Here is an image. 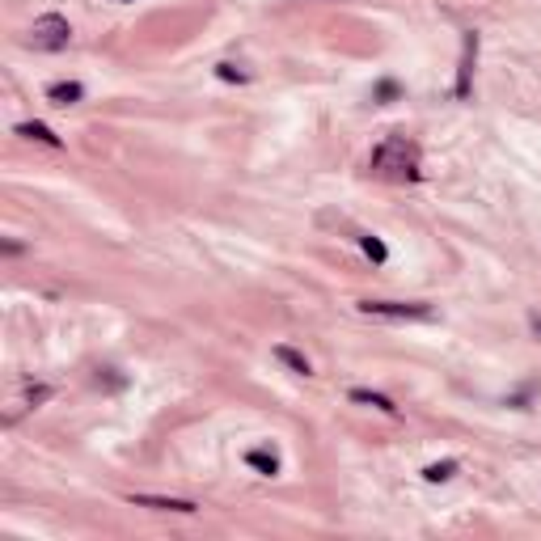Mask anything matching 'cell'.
Segmentation results:
<instances>
[{"mask_svg":"<svg viewBox=\"0 0 541 541\" xmlns=\"http://www.w3.org/2000/svg\"><path fill=\"white\" fill-rule=\"evenodd\" d=\"M81 97H85V89H81L76 81H60V85L47 89V102H51V106H76Z\"/></svg>","mask_w":541,"mask_h":541,"instance_id":"obj_5","label":"cell"},{"mask_svg":"<svg viewBox=\"0 0 541 541\" xmlns=\"http://www.w3.org/2000/svg\"><path fill=\"white\" fill-rule=\"evenodd\" d=\"M457 469H461L457 461H436V465H427V469H423V478H427V482H449Z\"/></svg>","mask_w":541,"mask_h":541,"instance_id":"obj_12","label":"cell"},{"mask_svg":"<svg viewBox=\"0 0 541 541\" xmlns=\"http://www.w3.org/2000/svg\"><path fill=\"white\" fill-rule=\"evenodd\" d=\"M68 42H72L68 17H60V13L34 17V26H30V47H34V51H64Z\"/></svg>","mask_w":541,"mask_h":541,"instance_id":"obj_2","label":"cell"},{"mask_svg":"<svg viewBox=\"0 0 541 541\" xmlns=\"http://www.w3.org/2000/svg\"><path fill=\"white\" fill-rule=\"evenodd\" d=\"M127 503L152 508V512H182V516L199 512V503H191V499H165V495H127Z\"/></svg>","mask_w":541,"mask_h":541,"instance_id":"obj_4","label":"cell"},{"mask_svg":"<svg viewBox=\"0 0 541 541\" xmlns=\"http://www.w3.org/2000/svg\"><path fill=\"white\" fill-rule=\"evenodd\" d=\"M245 465L258 469V474H266V478H275V474H280V457L270 453V449H250V453H245Z\"/></svg>","mask_w":541,"mask_h":541,"instance_id":"obj_6","label":"cell"},{"mask_svg":"<svg viewBox=\"0 0 541 541\" xmlns=\"http://www.w3.org/2000/svg\"><path fill=\"white\" fill-rule=\"evenodd\" d=\"M372 174L381 178H394V182H414L419 178V144L406 140V136H389L372 148Z\"/></svg>","mask_w":541,"mask_h":541,"instance_id":"obj_1","label":"cell"},{"mask_svg":"<svg viewBox=\"0 0 541 541\" xmlns=\"http://www.w3.org/2000/svg\"><path fill=\"white\" fill-rule=\"evenodd\" d=\"M376 97H381V102H394V97H398V81H381V85H376Z\"/></svg>","mask_w":541,"mask_h":541,"instance_id":"obj_15","label":"cell"},{"mask_svg":"<svg viewBox=\"0 0 541 541\" xmlns=\"http://www.w3.org/2000/svg\"><path fill=\"white\" fill-rule=\"evenodd\" d=\"M17 136H26V140H38V144H47V148H60L64 140L51 131L47 123H17Z\"/></svg>","mask_w":541,"mask_h":541,"instance_id":"obj_7","label":"cell"},{"mask_svg":"<svg viewBox=\"0 0 541 541\" xmlns=\"http://www.w3.org/2000/svg\"><path fill=\"white\" fill-rule=\"evenodd\" d=\"M47 398H51V389H47V385H34V389H26V402H30V406L47 402Z\"/></svg>","mask_w":541,"mask_h":541,"instance_id":"obj_16","label":"cell"},{"mask_svg":"<svg viewBox=\"0 0 541 541\" xmlns=\"http://www.w3.org/2000/svg\"><path fill=\"white\" fill-rule=\"evenodd\" d=\"M474 51H478V38L465 34V60H461V72H457V97L469 93V68H474Z\"/></svg>","mask_w":541,"mask_h":541,"instance_id":"obj_10","label":"cell"},{"mask_svg":"<svg viewBox=\"0 0 541 541\" xmlns=\"http://www.w3.org/2000/svg\"><path fill=\"white\" fill-rule=\"evenodd\" d=\"M533 330H537V334H541V317H533Z\"/></svg>","mask_w":541,"mask_h":541,"instance_id":"obj_17","label":"cell"},{"mask_svg":"<svg viewBox=\"0 0 541 541\" xmlns=\"http://www.w3.org/2000/svg\"><path fill=\"white\" fill-rule=\"evenodd\" d=\"M216 76H220V81H237V85L245 81V72H241L237 64H216Z\"/></svg>","mask_w":541,"mask_h":541,"instance_id":"obj_13","label":"cell"},{"mask_svg":"<svg viewBox=\"0 0 541 541\" xmlns=\"http://www.w3.org/2000/svg\"><path fill=\"white\" fill-rule=\"evenodd\" d=\"M102 381H106V385H111V389H123V385H127V381H123V376H119L115 368H106V372L97 376V385H102Z\"/></svg>","mask_w":541,"mask_h":541,"instance_id":"obj_14","label":"cell"},{"mask_svg":"<svg viewBox=\"0 0 541 541\" xmlns=\"http://www.w3.org/2000/svg\"><path fill=\"white\" fill-rule=\"evenodd\" d=\"M351 402L355 406H372V410H385V414H398V406L385 394H372V389H351Z\"/></svg>","mask_w":541,"mask_h":541,"instance_id":"obj_9","label":"cell"},{"mask_svg":"<svg viewBox=\"0 0 541 541\" xmlns=\"http://www.w3.org/2000/svg\"><path fill=\"white\" fill-rule=\"evenodd\" d=\"M360 250H364V254H368V258H372L376 266H381V262L389 258V250H385V241H381V237H372V233H364V237H360Z\"/></svg>","mask_w":541,"mask_h":541,"instance_id":"obj_11","label":"cell"},{"mask_svg":"<svg viewBox=\"0 0 541 541\" xmlns=\"http://www.w3.org/2000/svg\"><path fill=\"white\" fill-rule=\"evenodd\" d=\"M360 313H368V317H394V321H402V317H410V321H427V317H431V305H398V300H360Z\"/></svg>","mask_w":541,"mask_h":541,"instance_id":"obj_3","label":"cell"},{"mask_svg":"<svg viewBox=\"0 0 541 541\" xmlns=\"http://www.w3.org/2000/svg\"><path fill=\"white\" fill-rule=\"evenodd\" d=\"M275 360H280L284 368L300 372V376H309V372H313V364H309V360H305L300 351H296V347H288V343H280V347H275Z\"/></svg>","mask_w":541,"mask_h":541,"instance_id":"obj_8","label":"cell"}]
</instances>
